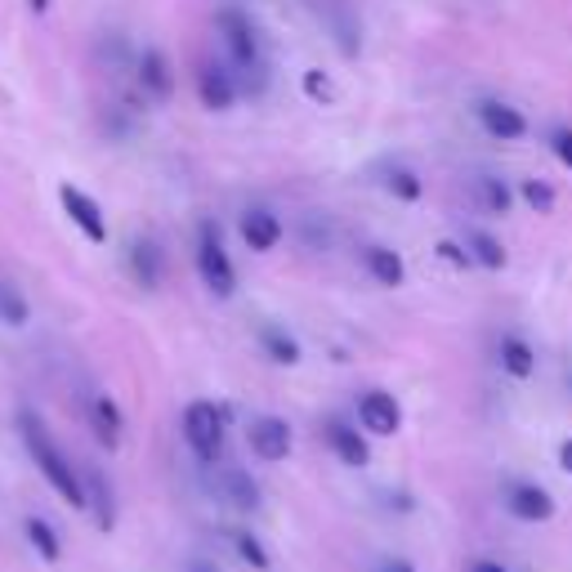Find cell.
<instances>
[{"label": "cell", "mask_w": 572, "mask_h": 572, "mask_svg": "<svg viewBox=\"0 0 572 572\" xmlns=\"http://www.w3.org/2000/svg\"><path fill=\"white\" fill-rule=\"evenodd\" d=\"M497 358H501V371H506V376H514V380L537 376V349H532L523 335H501Z\"/></svg>", "instance_id": "cell-20"}, {"label": "cell", "mask_w": 572, "mask_h": 572, "mask_svg": "<svg viewBox=\"0 0 572 572\" xmlns=\"http://www.w3.org/2000/svg\"><path fill=\"white\" fill-rule=\"evenodd\" d=\"M59 202H63L67 219H72L76 228H81V233H86L90 242H107V219H103V211H99V202H94V198H86L81 188L63 183V188H59Z\"/></svg>", "instance_id": "cell-10"}, {"label": "cell", "mask_w": 572, "mask_h": 572, "mask_svg": "<svg viewBox=\"0 0 572 572\" xmlns=\"http://www.w3.org/2000/svg\"><path fill=\"white\" fill-rule=\"evenodd\" d=\"M559 470H563V474H572V438H563V443H559Z\"/></svg>", "instance_id": "cell-34"}, {"label": "cell", "mask_w": 572, "mask_h": 572, "mask_svg": "<svg viewBox=\"0 0 572 572\" xmlns=\"http://www.w3.org/2000/svg\"><path fill=\"white\" fill-rule=\"evenodd\" d=\"M224 425H228V407H215L206 398L183 407V443L193 447L202 466H215L224 452Z\"/></svg>", "instance_id": "cell-2"}, {"label": "cell", "mask_w": 572, "mask_h": 572, "mask_svg": "<svg viewBox=\"0 0 572 572\" xmlns=\"http://www.w3.org/2000/svg\"><path fill=\"white\" fill-rule=\"evenodd\" d=\"M90 430H94L99 447H107V452H117V447H122L126 416H122V407L112 403L107 394H94V398H90Z\"/></svg>", "instance_id": "cell-15"}, {"label": "cell", "mask_w": 572, "mask_h": 572, "mask_svg": "<svg viewBox=\"0 0 572 572\" xmlns=\"http://www.w3.org/2000/svg\"><path fill=\"white\" fill-rule=\"evenodd\" d=\"M198 94L211 112H228L238 99V72H228L224 63H202L198 72Z\"/></svg>", "instance_id": "cell-12"}, {"label": "cell", "mask_w": 572, "mask_h": 572, "mask_svg": "<svg viewBox=\"0 0 572 572\" xmlns=\"http://www.w3.org/2000/svg\"><path fill=\"white\" fill-rule=\"evenodd\" d=\"M506 510L519 523H550L555 519V497L542 483H527V479H510L506 483Z\"/></svg>", "instance_id": "cell-7"}, {"label": "cell", "mask_w": 572, "mask_h": 572, "mask_svg": "<svg viewBox=\"0 0 572 572\" xmlns=\"http://www.w3.org/2000/svg\"><path fill=\"white\" fill-rule=\"evenodd\" d=\"M434 255H438L443 264H452V269H470V264H474L470 251H466V242H438Z\"/></svg>", "instance_id": "cell-30"}, {"label": "cell", "mask_w": 572, "mask_h": 572, "mask_svg": "<svg viewBox=\"0 0 572 572\" xmlns=\"http://www.w3.org/2000/svg\"><path fill=\"white\" fill-rule=\"evenodd\" d=\"M18 434H23V443H27V452H31V461H36V470L46 474V483L59 492V497L72 506V510H86V487H81V470H76L67 456H63V447L54 443V434L46 430V421L36 411H18Z\"/></svg>", "instance_id": "cell-1"}, {"label": "cell", "mask_w": 572, "mask_h": 572, "mask_svg": "<svg viewBox=\"0 0 572 572\" xmlns=\"http://www.w3.org/2000/svg\"><path fill=\"white\" fill-rule=\"evenodd\" d=\"M198 274L202 282L211 287V295L228 300L238 291V274H233V259H228L224 242H219V228L215 224H202V233H198Z\"/></svg>", "instance_id": "cell-3"}, {"label": "cell", "mask_w": 572, "mask_h": 572, "mask_svg": "<svg viewBox=\"0 0 572 572\" xmlns=\"http://www.w3.org/2000/svg\"><path fill=\"white\" fill-rule=\"evenodd\" d=\"M215 27H219L224 46H228V59H233V67H238V72L259 67V36H255V23H251V14H246V10L224 5V10L215 14Z\"/></svg>", "instance_id": "cell-4"}, {"label": "cell", "mask_w": 572, "mask_h": 572, "mask_svg": "<svg viewBox=\"0 0 572 572\" xmlns=\"http://www.w3.org/2000/svg\"><path fill=\"white\" fill-rule=\"evenodd\" d=\"M23 532H27L31 550L41 555L46 563H59V559H63V542H59V532H54V527H50L46 519H36V514H31V519L23 523Z\"/></svg>", "instance_id": "cell-25"}, {"label": "cell", "mask_w": 572, "mask_h": 572, "mask_svg": "<svg viewBox=\"0 0 572 572\" xmlns=\"http://www.w3.org/2000/svg\"><path fill=\"white\" fill-rule=\"evenodd\" d=\"M550 152H555V157L572 170V126H559V130L550 135Z\"/></svg>", "instance_id": "cell-31"}, {"label": "cell", "mask_w": 572, "mask_h": 572, "mask_svg": "<svg viewBox=\"0 0 572 572\" xmlns=\"http://www.w3.org/2000/svg\"><path fill=\"white\" fill-rule=\"evenodd\" d=\"M242 242L251 246V251H274L278 242H282V219L274 215V211H264V206H251L246 215H242Z\"/></svg>", "instance_id": "cell-16"}, {"label": "cell", "mask_w": 572, "mask_h": 572, "mask_svg": "<svg viewBox=\"0 0 572 572\" xmlns=\"http://www.w3.org/2000/svg\"><path fill=\"white\" fill-rule=\"evenodd\" d=\"M474 117H479V126H483L492 139H501V143H514V139L527 135L523 112L510 107V103H501V99H479V103H474Z\"/></svg>", "instance_id": "cell-9"}, {"label": "cell", "mask_w": 572, "mask_h": 572, "mask_svg": "<svg viewBox=\"0 0 572 572\" xmlns=\"http://www.w3.org/2000/svg\"><path fill=\"white\" fill-rule=\"evenodd\" d=\"M466 251H470L474 264H483V269H492V274L506 269V246L492 233H483V228H470V233H466Z\"/></svg>", "instance_id": "cell-23"}, {"label": "cell", "mask_w": 572, "mask_h": 572, "mask_svg": "<svg viewBox=\"0 0 572 572\" xmlns=\"http://www.w3.org/2000/svg\"><path fill=\"white\" fill-rule=\"evenodd\" d=\"M81 487H86V510L94 514V523L103 532H112V527H117V497H112V483L103 479V470L86 466L81 470Z\"/></svg>", "instance_id": "cell-14"}, {"label": "cell", "mask_w": 572, "mask_h": 572, "mask_svg": "<svg viewBox=\"0 0 572 572\" xmlns=\"http://www.w3.org/2000/svg\"><path fill=\"white\" fill-rule=\"evenodd\" d=\"M31 10H36V14H46V10H50V0H31Z\"/></svg>", "instance_id": "cell-36"}, {"label": "cell", "mask_w": 572, "mask_h": 572, "mask_svg": "<svg viewBox=\"0 0 572 572\" xmlns=\"http://www.w3.org/2000/svg\"><path fill=\"white\" fill-rule=\"evenodd\" d=\"M183 572H219V568H215V559H202V555H193V559L183 563Z\"/></svg>", "instance_id": "cell-33"}, {"label": "cell", "mask_w": 572, "mask_h": 572, "mask_svg": "<svg viewBox=\"0 0 572 572\" xmlns=\"http://www.w3.org/2000/svg\"><path fill=\"white\" fill-rule=\"evenodd\" d=\"M304 94H309L314 103H322V107H331L335 99H340V90H335V81H331V76L322 72V67H309V72H304Z\"/></svg>", "instance_id": "cell-27"}, {"label": "cell", "mask_w": 572, "mask_h": 572, "mask_svg": "<svg viewBox=\"0 0 572 572\" xmlns=\"http://www.w3.org/2000/svg\"><path fill=\"white\" fill-rule=\"evenodd\" d=\"M0 322H10V327L27 322V300L14 287H5V282H0Z\"/></svg>", "instance_id": "cell-29"}, {"label": "cell", "mask_w": 572, "mask_h": 572, "mask_svg": "<svg viewBox=\"0 0 572 572\" xmlns=\"http://www.w3.org/2000/svg\"><path fill=\"white\" fill-rule=\"evenodd\" d=\"M363 264H367V274L380 282V287H403L407 282V264L398 251L390 246H363Z\"/></svg>", "instance_id": "cell-17"}, {"label": "cell", "mask_w": 572, "mask_h": 572, "mask_svg": "<svg viewBox=\"0 0 572 572\" xmlns=\"http://www.w3.org/2000/svg\"><path fill=\"white\" fill-rule=\"evenodd\" d=\"M380 183H385V193H394L398 202H416V198L425 193L421 175H416V170H407V166H390V170H385V179H380Z\"/></svg>", "instance_id": "cell-26"}, {"label": "cell", "mask_w": 572, "mask_h": 572, "mask_svg": "<svg viewBox=\"0 0 572 572\" xmlns=\"http://www.w3.org/2000/svg\"><path fill=\"white\" fill-rule=\"evenodd\" d=\"M215 492H219V501H224L228 510H238V514H255V510L264 506L259 483H255L246 470H238V466L215 470Z\"/></svg>", "instance_id": "cell-8"}, {"label": "cell", "mask_w": 572, "mask_h": 572, "mask_svg": "<svg viewBox=\"0 0 572 572\" xmlns=\"http://www.w3.org/2000/svg\"><path fill=\"white\" fill-rule=\"evenodd\" d=\"M228 542H233L238 559H242V563H251L255 572H269V568H274V555H269V546H264L251 527H233V532H228Z\"/></svg>", "instance_id": "cell-24"}, {"label": "cell", "mask_w": 572, "mask_h": 572, "mask_svg": "<svg viewBox=\"0 0 572 572\" xmlns=\"http://www.w3.org/2000/svg\"><path fill=\"white\" fill-rule=\"evenodd\" d=\"M259 345H264V354H269L278 367H295V363H300V340L287 335V331L274 327V322L259 327Z\"/></svg>", "instance_id": "cell-22"}, {"label": "cell", "mask_w": 572, "mask_h": 572, "mask_svg": "<svg viewBox=\"0 0 572 572\" xmlns=\"http://www.w3.org/2000/svg\"><path fill=\"white\" fill-rule=\"evenodd\" d=\"M474 202L487 211V215H506L514 206V193H510V183L497 179V175H479L474 179Z\"/></svg>", "instance_id": "cell-21"}, {"label": "cell", "mask_w": 572, "mask_h": 572, "mask_svg": "<svg viewBox=\"0 0 572 572\" xmlns=\"http://www.w3.org/2000/svg\"><path fill=\"white\" fill-rule=\"evenodd\" d=\"M322 438H327V447L335 452V461H345V466H354V470L371 466V447H367V438L358 434V425H349V421H327V425H322Z\"/></svg>", "instance_id": "cell-13"}, {"label": "cell", "mask_w": 572, "mask_h": 572, "mask_svg": "<svg viewBox=\"0 0 572 572\" xmlns=\"http://www.w3.org/2000/svg\"><path fill=\"white\" fill-rule=\"evenodd\" d=\"M139 86H143L152 99H170L175 76H170V63H166L162 50H143V54H139Z\"/></svg>", "instance_id": "cell-18"}, {"label": "cell", "mask_w": 572, "mask_h": 572, "mask_svg": "<svg viewBox=\"0 0 572 572\" xmlns=\"http://www.w3.org/2000/svg\"><path fill=\"white\" fill-rule=\"evenodd\" d=\"M470 572H510L506 563H497V559H474L470 563Z\"/></svg>", "instance_id": "cell-35"}, {"label": "cell", "mask_w": 572, "mask_h": 572, "mask_svg": "<svg viewBox=\"0 0 572 572\" xmlns=\"http://www.w3.org/2000/svg\"><path fill=\"white\" fill-rule=\"evenodd\" d=\"M358 425L367 434H376V438H394L403 430V407H398V398L385 394V390L358 394Z\"/></svg>", "instance_id": "cell-6"}, {"label": "cell", "mask_w": 572, "mask_h": 572, "mask_svg": "<svg viewBox=\"0 0 572 572\" xmlns=\"http://www.w3.org/2000/svg\"><path fill=\"white\" fill-rule=\"evenodd\" d=\"M376 572H416V568H411L407 559H398V555H390V559H380V563H376Z\"/></svg>", "instance_id": "cell-32"}, {"label": "cell", "mask_w": 572, "mask_h": 572, "mask_svg": "<svg viewBox=\"0 0 572 572\" xmlns=\"http://www.w3.org/2000/svg\"><path fill=\"white\" fill-rule=\"evenodd\" d=\"M568 385H572V380H568Z\"/></svg>", "instance_id": "cell-37"}, {"label": "cell", "mask_w": 572, "mask_h": 572, "mask_svg": "<svg viewBox=\"0 0 572 572\" xmlns=\"http://www.w3.org/2000/svg\"><path fill=\"white\" fill-rule=\"evenodd\" d=\"M162 269H166V259H162V251H157V242H135L130 246V274H135V282L143 287V291H157L162 287Z\"/></svg>", "instance_id": "cell-19"}, {"label": "cell", "mask_w": 572, "mask_h": 572, "mask_svg": "<svg viewBox=\"0 0 572 572\" xmlns=\"http://www.w3.org/2000/svg\"><path fill=\"white\" fill-rule=\"evenodd\" d=\"M246 443H251V456L278 466V461H287V456H291L295 434H291V425L282 421V416H255V421L246 425Z\"/></svg>", "instance_id": "cell-5"}, {"label": "cell", "mask_w": 572, "mask_h": 572, "mask_svg": "<svg viewBox=\"0 0 572 572\" xmlns=\"http://www.w3.org/2000/svg\"><path fill=\"white\" fill-rule=\"evenodd\" d=\"M309 10L335 31V46H340V50H345V54H358L363 31H358V23H354L349 0H309Z\"/></svg>", "instance_id": "cell-11"}, {"label": "cell", "mask_w": 572, "mask_h": 572, "mask_svg": "<svg viewBox=\"0 0 572 572\" xmlns=\"http://www.w3.org/2000/svg\"><path fill=\"white\" fill-rule=\"evenodd\" d=\"M519 193H523V202L537 211V215H550V211H555V188H550L546 179H523Z\"/></svg>", "instance_id": "cell-28"}]
</instances>
